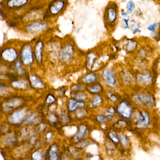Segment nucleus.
<instances>
[{
	"mask_svg": "<svg viewBox=\"0 0 160 160\" xmlns=\"http://www.w3.org/2000/svg\"><path fill=\"white\" fill-rule=\"evenodd\" d=\"M116 111L121 116L126 118H129L131 116V109L127 102L122 101L118 105Z\"/></svg>",
	"mask_w": 160,
	"mask_h": 160,
	"instance_id": "nucleus-5",
	"label": "nucleus"
},
{
	"mask_svg": "<svg viewBox=\"0 0 160 160\" xmlns=\"http://www.w3.org/2000/svg\"><path fill=\"white\" fill-rule=\"evenodd\" d=\"M63 158L62 160H70L69 159V158H68V156H63Z\"/></svg>",
	"mask_w": 160,
	"mask_h": 160,
	"instance_id": "nucleus-37",
	"label": "nucleus"
},
{
	"mask_svg": "<svg viewBox=\"0 0 160 160\" xmlns=\"http://www.w3.org/2000/svg\"><path fill=\"white\" fill-rule=\"evenodd\" d=\"M66 91V87H60V88H59L58 91V93L59 96H63L65 94Z\"/></svg>",
	"mask_w": 160,
	"mask_h": 160,
	"instance_id": "nucleus-36",
	"label": "nucleus"
},
{
	"mask_svg": "<svg viewBox=\"0 0 160 160\" xmlns=\"http://www.w3.org/2000/svg\"><path fill=\"white\" fill-rule=\"evenodd\" d=\"M5 84H4L3 83H0V87H5Z\"/></svg>",
	"mask_w": 160,
	"mask_h": 160,
	"instance_id": "nucleus-38",
	"label": "nucleus"
},
{
	"mask_svg": "<svg viewBox=\"0 0 160 160\" xmlns=\"http://www.w3.org/2000/svg\"><path fill=\"white\" fill-rule=\"evenodd\" d=\"M107 95L108 97H109V98L111 100V101H112V102H116L117 101L118 98L115 94L112 93V92H108Z\"/></svg>",
	"mask_w": 160,
	"mask_h": 160,
	"instance_id": "nucleus-30",
	"label": "nucleus"
},
{
	"mask_svg": "<svg viewBox=\"0 0 160 160\" xmlns=\"http://www.w3.org/2000/svg\"><path fill=\"white\" fill-rule=\"evenodd\" d=\"M84 88V86L82 84H78L73 85L71 87V90L72 92H76L81 91V90Z\"/></svg>",
	"mask_w": 160,
	"mask_h": 160,
	"instance_id": "nucleus-24",
	"label": "nucleus"
},
{
	"mask_svg": "<svg viewBox=\"0 0 160 160\" xmlns=\"http://www.w3.org/2000/svg\"><path fill=\"white\" fill-rule=\"evenodd\" d=\"M108 118L106 116H104L103 115H98L96 116V120L100 124L106 123L108 120Z\"/></svg>",
	"mask_w": 160,
	"mask_h": 160,
	"instance_id": "nucleus-25",
	"label": "nucleus"
},
{
	"mask_svg": "<svg viewBox=\"0 0 160 160\" xmlns=\"http://www.w3.org/2000/svg\"><path fill=\"white\" fill-rule=\"evenodd\" d=\"M85 105V102L83 101H78L73 98L69 99L68 100V109L69 112H75L78 108H82Z\"/></svg>",
	"mask_w": 160,
	"mask_h": 160,
	"instance_id": "nucleus-8",
	"label": "nucleus"
},
{
	"mask_svg": "<svg viewBox=\"0 0 160 160\" xmlns=\"http://www.w3.org/2000/svg\"><path fill=\"white\" fill-rule=\"evenodd\" d=\"M108 136L111 140L115 143H117L119 141L118 138L116 135V133L113 131H110L108 133Z\"/></svg>",
	"mask_w": 160,
	"mask_h": 160,
	"instance_id": "nucleus-23",
	"label": "nucleus"
},
{
	"mask_svg": "<svg viewBox=\"0 0 160 160\" xmlns=\"http://www.w3.org/2000/svg\"><path fill=\"white\" fill-rule=\"evenodd\" d=\"M87 90L92 94H97L102 92L103 87L100 83H94L87 87Z\"/></svg>",
	"mask_w": 160,
	"mask_h": 160,
	"instance_id": "nucleus-14",
	"label": "nucleus"
},
{
	"mask_svg": "<svg viewBox=\"0 0 160 160\" xmlns=\"http://www.w3.org/2000/svg\"><path fill=\"white\" fill-rule=\"evenodd\" d=\"M102 102V97L100 95L97 94L92 98L91 102H90V106L91 107L97 106L101 104Z\"/></svg>",
	"mask_w": 160,
	"mask_h": 160,
	"instance_id": "nucleus-21",
	"label": "nucleus"
},
{
	"mask_svg": "<svg viewBox=\"0 0 160 160\" xmlns=\"http://www.w3.org/2000/svg\"><path fill=\"white\" fill-rule=\"evenodd\" d=\"M60 117L62 121L64 123H68L70 121V118L66 112H61L60 114Z\"/></svg>",
	"mask_w": 160,
	"mask_h": 160,
	"instance_id": "nucleus-27",
	"label": "nucleus"
},
{
	"mask_svg": "<svg viewBox=\"0 0 160 160\" xmlns=\"http://www.w3.org/2000/svg\"><path fill=\"white\" fill-rule=\"evenodd\" d=\"M32 158L33 160H42L43 159V154L41 151H37L33 153Z\"/></svg>",
	"mask_w": 160,
	"mask_h": 160,
	"instance_id": "nucleus-26",
	"label": "nucleus"
},
{
	"mask_svg": "<svg viewBox=\"0 0 160 160\" xmlns=\"http://www.w3.org/2000/svg\"><path fill=\"white\" fill-rule=\"evenodd\" d=\"M28 0H10L8 2V5L10 7H19L26 4Z\"/></svg>",
	"mask_w": 160,
	"mask_h": 160,
	"instance_id": "nucleus-19",
	"label": "nucleus"
},
{
	"mask_svg": "<svg viewBox=\"0 0 160 160\" xmlns=\"http://www.w3.org/2000/svg\"><path fill=\"white\" fill-rule=\"evenodd\" d=\"M33 60V54L31 49L30 46H26L24 50L23 53V60L24 63L26 65H29L32 62Z\"/></svg>",
	"mask_w": 160,
	"mask_h": 160,
	"instance_id": "nucleus-10",
	"label": "nucleus"
},
{
	"mask_svg": "<svg viewBox=\"0 0 160 160\" xmlns=\"http://www.w3.org/2000/svg\"><path fill=\"white\" fill-rule=\"evenodd\" d=\"M102 78L107 84L111 87H115L116 85V79L114 73L109 69H104L102 73Z\"/></svg>",
	"mask_w": 160,
	"mask_h": 160,
	"instance_id": "nucleus-3",
	"label": "nucleus"
},
{
	"mask_svg": "<svg viewBox=\"0 0 160 160\" xmlns=\"http://www.w3.org/2000/svg\"><path fill=\"white\" fill-rule=\"evenodd\" d=\"M31 82L34 87L38 88H42L44 87V83L37 76L33 75L31 77Z\"/></svg>",
	"mask_w": 160,
	"mask_h": 160,
	"instance_id": "nucleus-18",
	"label": "nucleus"
},
{
	"mask_svg": "<svg viewBox=\"0 0 160 160\" xmlns=\"http://www.w3.org/2000/svg\"><path fill=\"white\" fill-rule=\"evenodd\" d=\"M88 127L86 125H80L79 126H78L77 131L74 138L75 141L79 142V141L83 140L86 136L88 132Z\"/></svg>",
	"mask_w": 160,
	"mask_h": 160,
	"instance_id": "nucleus-9",
	"label": "nucleus"
},
{
	"mask_svg": "<svg viewBox=\"0 0 160 160\" xmlns=\"http://www.w3.org/2000/svg\"><path fill=\"white\" fill-rule=\"evenodd\" d=\"M57 119H58L57 116L55 114L53 113H51L49 115V120L51 122L53 123H55L57 121Z\"/></svg>",
	"mask_w": 160,
	"mask_h": 160,
	"instance_id": "nucleus-32",
	"label": "nucleus"
},
{
	"mask_svg": "<svg viewBox=\"0 0 160 160\" xmlns=\"http://www.w3.org/2000/svg\"><path fill=\"white\" fill-rule=\"evenodd\" d=\"M159 24L158 23H155L154 24H151L148 26L147 29L150 31H154L155 29L158 27Z\"/></svg>",
	"mask_w": 160,
	"mask_h": 160,
	"instance_id": "nucleus-35",
	"label": "nucleus"
},
{
	"mask_svg": "<svg viewBox=\"0 0 160 160\" xmlns=\"http://www.w3.org/2000/svg\"><path fill=\"white\" fill-rule=\"evenodd\" d=\"M74 54V48L70 44L65 45L61 50L60 58L64 62H68L73 58Z\"/></svg>",
	"mask_w": 160,
	"mask_h": 160,
	"instance_id": "nucleus-4",
	"label": "nucleus"
},
{
	"mask_svg": "<svg viewBox=\"0 0 160 160\" xmlns=\"http://www.w3.org/2000/svg\"><path fill=\"white\" fill-rule=\"evenodd\" d=\"M149 121L148 114L146 112L143 111L141 113V117L138 122L137 126L139 128L145 127L148 124Z\"/></svg>",
	"mask_w": 160,
	"mask_h": 160,
	"instance_id": "nucleus-12",
	"label": "nucleus"
},
{
	"mask_svg": "<svg viewBox=\"0 0 160 160\" xmlns=\"http://www.w3.org/2000/svg\"><path fill=\"white\" fill-rule=\"evenodd\" d=\"M106 19L109 23L112 24L115 22L117 18V11L115 6L107 7L106 11Z\"/></svg>",
	"mask_w": 160,
	"mask_h": 160,
	"instance_id": "nucleus-7",
	"label": "nucleus"
},
{
	"mask_svg": "<svg viewBox=\"0 0 160 160\" xmlns=\"http://www.w3.org/2000/svg\"><path fill=\"white\" fill-rule=\"evenodd\" d=\"M56 100V98L52 94H48L45 99L46 102L48 104H52L55 102Z\"/></svg>",
	"mask_w": 160,
	"mask_h": 160,
	"instance_id": "nucleus-28",
	"label": "nucleus"
},
{
	"mask_svg": "<svg viewBox=\"0 0 160 160\" xmlns=\"http://www.w3.org/2000/svg\"><path fill=\"white\" fill-rule=\"evenodd\" d=\"M98 75L96 73L91 72L86 74L83 77L82 81L83 83L91 84L97 81Z\"/></svg>",
	"mask_w": 160,
	"mask_h": 160,
	"instance_id": "nucleus-11",
	"label": "nucleus"
},
{
	"mask_svg": "<svg viewBox=\"0 0 160 160\" xmlns=\"http://www.w3.org/2000/svg\"><path fill=\"white\" fill-rule=\"evenodd\" d=\"M66 4L64 0H54L49 5L47 15H57L65 8Z\"/></svg>",
	"mask_w": 160,
	"mask_h": 160,
	"instance_id": "nucleus-2",
	"label": "nucleus"
},
{
	"mask_svg": "<svg viewBox=\"0 0 160 160\" xmlns=\"http://www.w3.org/2000/svg\"><path fill=\"white\" fill-rule=\"evenodd\" d=\"M136 46V42L134 41H130L127 45V49L128 51H131L135 48Z\"/></svg>",
	"mask_w": 160,
	"mask_h": 160,
	"instance_id": "nucleus-31",
	"label": "nucleus"
},
{
	"mask_svg": "<svg viewBox=\"0 0 160 160\" xmlns=\"http://www.w3.org/2000/svg\"><path fill=\"white\" fill-rule=\"evenodd\" d=\"M47 24L43 22H34L27 26L26 29L29 32H39L43 31L46 29Z\"/></svg>",
	"mask_w": 160,
	"mask_h": 160,
	"instance_id": "nucleus-6",
	"label": "nucleus"
},
{
	"mask_svg": "<svg viewBox=\"0 0 160 160\" xmlns=\"http://www.w3.org/2000/svg\"><path fill=\"white\" fill-rule=\"evenodd\" d=\"M133 100L138 104L146 108L153 106L155 102L153 97L144 94L136 95L133 97Z\"/></svg>",
	"mask_w": 160,
	"mask_h": 160,
	"instance_id": "nucleus-1",
	"label": "nucleus"
},
{
	"mask_svg": "<svg viewBox=\"0 0 160 160\" xmlns=\"http://www.w3.org/2000/svg\"><path fill=\"white\" fill-rule=\"evenodd\" d=\"M72 96L73 98L75 99L76 100H77L78 101H85L87 98V95L85 93L82 91L73 92L72 94Z\"/></svg>",
	"mask_w": 160,
	"mask_h": 160,
	"instance_id": "nucleus-17",
	"label": "nucleus"
},
{
	"mask_svg": "<svg viewBox=\"0 0 160 160\" xmlns=\"http://www.w3.org/2000/svg\"><path fill=\"white\" fill-rule=\"evenodd\" d=\"M115 126L117 127H125L126 126V123L123 120H119L115 123Z\"/></svg>",
	"mask_w": 160,
	"mask_h": 160,
	"instance_id": "nucleus-33",
	"label": "nucleus"
},
{
	"mask_svg": "<svg viewBox=\"0 0 160 160\" xmlns=\"http://www.w3.org/2000/svg\"><path fill=\"white\" fill-rule=\"evenodd\" d=\"M137 79L138 82L142 84H148L150 83L152 80V78L149 74H139L137 76Z\"/></svg>",
	"mask_w": 160,
	"mask_h": 160,
	"instance_id": "nucleus-15",
	"label": "nucleus"
},
{
	"mask_svg": "<svg viewBox=\"0 0 160 160\" xmlns=\"http://www.w3.org/2000/svg\"><path fill=\"white\" fill-rule=\"evenodd\" d=\"M120 141H121L123 145L125 146H127L128 144V141H127L126 137L124 135L122 134L120 136Z\"/></svg>",
	"mask_w": 160,
	"mask_h": 160,
	"instance_id": "nucleus-34",
	"label": "nucleus"
},
{
	"mask_svg": "<svg viewBox=\"0 0 160 160\" xmlns=\"http://www.w3.org/2000/svg\"><path fill=\"white\" fill-rule=\"evenodd\" d=\"M57 147L56 145H52L49 151V160H59L58 155L57 153Z\"/></svg>",
	"mask_w": 160,
	"mask_h": 160,
	"instance_id": "nucleus-16",
	"label": "nucleus"
},
{
	"mask_svg": "<svg viewBox=\"0 0 160 160\" xmlns=\"http://www.w3.org/2000/svg\"><path fill=\"white\" fill-rule=\"evenodd\" d=\"M96 58V55L95 53H90L87 55V66L89 69H92Z\"/></svg>",
	"mask_w": 160,
	"mask_h": 160,
	"instance_id": "nucleus-20",
	"label": "nucleus"
},
{
	"mask_svg": "<svg viewBox=\"0 0 160 160\" xmlns=\"http://www.w3.org/2000/svg\"><path fill=\"white\" fill-rule=\"evenodd\" d=\"M43 43L42 41H39L35 47V54L36 58L39 62H41L42 59V52Z\"/></svg>",
	"mask_w": 160,
	"mask_h": 160,
	"instance_id": "nucleus-13",
	"label": "nucleus"
},
{
	"mask_svg": "<svg viewBox=\"0 0 160 160\" xmlns=\"http://www.w3.org/2000/svg\"><path fill=\"white\" fill-rule=\"evenodd\" d=\"M134 7H135V5H134V3L131 1H129L126 5V9L127 10V13L128 14H131L132 11V10L134 9Z\"/></svg>",
	"mask_w": 160,
	"mask_h": 160,
	"instance_id": "nucleus-29",
	"label": "nucleus"
},
{
	"mask_svg": "<svg viewBox=\"0 0 160 160\" xmlns=\"http://www.w3.org/2000/svg\"><path fill=\"white\" fill-rule=\"evenodd\" d=\"M116 113V110L113 107H109L106 111V115L109 119H111L114 116Z\"/></svg>",
	"mask_w": 160,
	"mask_h": 160,
	"instance_id": "nucleus-22",
	"label": "nucleus"
}]
</instances>
